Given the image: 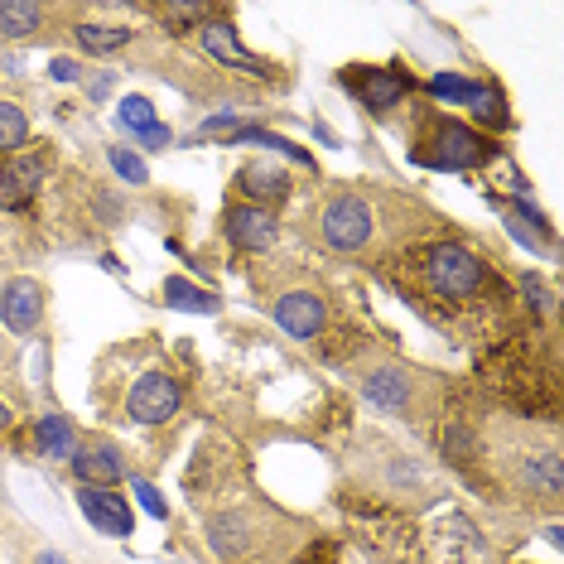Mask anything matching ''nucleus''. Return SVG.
Wrapping results in <instances>:
<instances>
[{
    "label": "nucleus",
    "mask_w": 564,
    "mask_h": 564,
    "mask_svg": "<svg viewBox=\"0 0 564 564\" xmlns=\"http://www.w3.org/2000/svg\"><path fill=\"white\" fill-rule=\"evenodd\" d=\"M78 507H83V517L93 521L101 535H117V541H126V535L135 531L131 507H126V497H117L111 487H78Z\"/></svg>",
    "instance_id": "14"
},
{
    "label": "nucleus",
    "mask_w": 564,
    "mask_h": 564,
    "mask_svg": "<svg viewBox=\"0 0 564 564\" xmlns=\"http://www.w3.org/2000/svg\"><path fill=\"white\" fill-rule=\"evenodd\" d=\"M107 164H111V170H117V174L126 178V184H135V188H140V184H145V178H150L145 160H140L131 145H107Z\"/></svg>",
    "instance_id": "28"
},
{
    "label": "nucleus",
    "mask_w": 564,
    "mask_h": 564,
    "mask_svg": "<svg viewBox=\"0 0 564 564\" xmlns=\"http://www.w3.org/2000/svg\"><path fill=\"white\" fill-rule=\"evenodd\" d=\"M164 304H170V310H184V314H217L223 310V300H217L213 290H198L194 280H184V275L164 280Z\"/></svg>",
    "instance_id": "21"
},
{
    "label": "nucleus",
    "mask_w": 564,
    "mask_h": 564,
    "mask_svg": "<svg viewBox=\"0 0 564 564\" xmlns=\"http://www.w3.org/2000/svg\"><path fill=\"white\" fill-rule=\"evenodd\" d=\"M464 111H473V117H478L482 126H497V131H502V126L511 121V117H507V101H502V93H497L492 83H478V87H473V97H468Z\"/></svg>",
    "instance_id": "26"
},
{
    "label": "nucleus",
    "mask_w": 564,
    "mask_h": 564,
    "mask_svg": "<svg viewBox=\"0 0 564 564\" xmlns=\"http://www.w3.org/2000/svg\"><path fill=\"white\" fill-rule=\"evenodd\" d=\"M482 381L487 391H497L511 410H521V415H560V381H555V367L541 362V352H535V343L525 338H507L497 343L492 352H487L482 362Z\"/></svg>",
    "instance_id": "1"
},
{
    "label": "nucleus",
    "mask_w": 564,
    "mask_h": 564,
    "mask_svg": "<svg viewBox=\"0 0 564 564\" xmlns=\"http://www.w3.org/2000/svg\"><path fill=\"white\" fill-rule=\"evenodd\" d=\"M324 318H328V304H324V294H314V290H290L275 300V324L285 328L290 338H318Z\"/></svg>",
    "instance_id": "12"
},
{
    "label": "nucleus",
    "mask_w": 564,
    "mask_h": 564,
    "mask_svg": "<svg viewBox=\"0 0 564 564\" xmlns=\"http://www.w3.org/2000/svg\"><path fill=\"white\" fill-rule=\"evenodd\" d=\"M223 232L237 251H265L275 241V213L251 208V203H232L223 213Z\"/></svg>",
    "instance_id": "13"
},
{
    "label": "nucleus",
    "mask_w": 564,
    "mask_h": 564,
    "mask_svg": "<svg viewBox=\"0 0 564 564\" xmlns=\"http://www.w3.org/2000/svg\"><path fill=\"white\" fill-rule=\"evenodd\" d=\"M208 550L227 564H247L261 550V521L251 511H217L208 517Z\"/></svg>",
    "instance_id": "7"
},
{
    "label": "nucleus",
    "mask_w": 564,
    "mask_h": 564,
    "mask_svg": "<svg viewBox=\"0 0 564 564\" xmlns=\"http://www.w3.org/2000/svg\"><path fill=\"white\" fill-rule=\"evenodd\" d=\"M367 401L371 405H381V410H405L410 405V377L401 367H381V371H371L367 377Z\"/></svg>",
    "instance_id": "20"
},
{
    "label": "nucleus",
    "mask_w": 564,
    "mask_h": 564,
    "mask_svg": "<svg viewBox=\"0 0 564 564\" xmlns=\"http://www.w3.org/2000/svg\"><path fill=\"white\" fill-rule=\"evenodd\" d=\"M521 478H525V487H531L535 497H545V502H560L564 482H560V454H555V448H541V454H525Z\"/></svg>",
    "instance_id": "19"
},
{
    "label": "nucleus",
    "mask_w": 564,
    "mask_h": 564,
    "mask_svg": "<svg viewBox=\"0 0 564 564\" xmlns=\"http://www.w3.org/2000/svg\"><path fill=\"white\" fill-rule=\"evenodd\" d=\"M318 227H324V241L333 251H362L371 241V208L357 194H338L328 198Z\"/></svg>",
    "instance_id": "6"
},
{
    "label": "nucleus",
    "mask_w": 564,
    "mask_h": 564,
    "mask_svg": "<svg viewBox=\"0 0 564 564\" xmlns=\"http://www.w3.org/2000/svg\"><path fill=\"white\" fill-rule=\"evenodd\" d=\"M343 507H348V517L367 531L371 545H381L395 560H420V531L395 507H387V502H357V497H343Z\"/></svg>",
    "instance_id": "4"
},
{
    "label": "nucleus",
    "mask_w": 564,
    "mask_h": 564,
    "mask_svg": "<svg viewBox=\"0 0 564 564\" xmlns=\"http://www.w3.org/2000/svg\"><path fill=\"white\" fill-rule=\"evenodd\" d=\"M521 294L535 304V314H550V304H555V294L545 290V280L535 275V271H531V275H521Z\"/></svg>",
    "instance_id": "32"
},
{
    "label": "nucleus",
    "mask_w": 564,
    "mask_h": 564,
    "mask_svg": "<svg viewBox=\"0 0 564 564\" xmlns=\"http://www.w3.org/2000/svg\"><path fill=\"white\" fill-rule=\"evenodd\" d=\"M440 448H444V458H448L454 468L473 473V468H478V458H482L478 425H473L468 415H448V420H444V430H440Z\"/></svg>",
    "instance_id": "18"
},
{
    "label": "nucleus",
    "mask_w": 564,
    "mask_h": 564,
    "mask_svg": "<svg viewBox=\"0 0 564 564\" xmlns=\"http://www.w3.org/2000/svg\"><path fill=\"white\" fill-rule=\"evenodd\" d=\"M473 87H478V83L464 78V73H434V78H430V93L444 97V101H458V107H468Z\"/></svg>",
    "instance_id": "29"
},
{
    "label": "nucleus",
    "mask_w": 564,
    "mask_h": 564,
    "mask_svg": "<svg viewBox=\"0 0 564 564\" xmlns=\"http://www.w3.org/2000/svg\"><path fill=\"white\" fill-rule=\"evenodd\" d=\"M343 87L362 101L367 111H391L410 93V78L395 68H343Z\"/></svg>",
    "instance_id": "10"
},
{
    "label": "nucleus",
    "mask_w": 564,
    "mask_h": 564,
    "mask_svg": "<svg viewBox=\"0 0 564 564\" xmlns=\"http://www.w3.org/2000/svg\"><path fill=\"white\" fill-rule=\"evenodd\" d=\"M48 73H54L58 83H83V63L78 58H54L48 63Z\"/></svg>",
    "instance_id": "34"
},
{
    "label": "nucleus",
    "mask_w": 564,
    "mask_h": 564,
    "mask_svg": "<svg viewBox=\"0 0 564 564\" xmlns=\"http://www.w3.org/2000/svg\"><path fill=\"white\" fill-rule=\"evenodd\" d=\"M44 174H48V155L44 150H30V155H10L6 164H0V208L20 213L30 208V198L44 188Z\"/></svg>",
    "instance_id": "9"
},
{
    "label": "nucleus",
    "mask_w": 564,
    "mask_h": 564,
    "mask_svg": "<svg viewBox=\"0 0 564 564\" xmlns=\"http://www.w3.org/2000/svg\"><path fill=\"white\" fill-rule=\"evenodd\" d=\"M44 24V6L30 0H0V40H30Z\"/></svg>",
    "instance_id": "23"
},
{
    "label": "nucleus",
    "mask_w": 564,
    "mask_h": 564,
    "mask_svg": "<svg viewBox=\"0 0 564 564\" xmlns=\"http://www.w3.org/2000/svg\"><path fill=\"white\" fill-rule=\"evenodd\" d=\"M135 497H140V507H145L155 521H170V507H164V497H160V487H155V482L135 478Z\"/></svg>",
    "instance_id": "31"
},
{
    "label": "nucleus",
    "mask_w": 564,
    "mask_h": 564,
    "mask_svg": "<svg viewBox=\"0 0 564 564\" xmlns=\"http://www.w3.org/2000/svg\"><path fill=\"white\" fill-rule=\"evenodd\" d=\"M410 155H415L425 170H478V164L497 160V145L492 135L473 131L464 121H444L434 117L425 126V135H415V145H410Z\"/></svg>",
    "instance_id": "3"
},
{
    "label": "nucleus",
    "mask_w": 564,
    "mask_h": 564,
    "mask_svg": "<svg viewBox=\"0 0 564 564\" xmlns=\"http://www.w3.org/2000/svg\"><path fill=\"white\" fill-rule=\"evenodd\" d=\"M24 140H30V121H24V111L15 101H0V160L20 155Z\"/></svg>",
    "instance_id": "25"
},
{
    "label": "nucleus",
    "mask_w": 564,
    "mask_h": 564,
    "mask_svg": "<svg viewBox=\"0 0 564 564\" xmlns=\"http://www.w3.org/2000/svg\"><path fill=\"white\" fill-rule=\"evenodd\" d=\"M237 188L247 194L251 208H265V213H271V208H280V203L290 198L294 184H290L285 170H275V164H247V170L237 174Z\"/></svg>",
    "instance_id": "16"
},
{
    "label": "nucleus",
    "mask_w": 564,
    "mask_h": 564,
    "mask_svg": "<svg viewBox=\"0 0 564 564\" xmlns=\"http://www.w3.org/2000/svg\"><path fill=\"white\" fill-rule=\"evenodd\" d=\"M30 564H68V560H63V555H54V550H40V555H34Z\"/></svg>",
    "instance_id": "36"
},
{
    "label": "nucleus",
    "mask_w": 564,
    "mask_h": 564,
    "mask_svg": "<svg viewBox=\"0 0 564 564\" xmlns=\"http://www.w3.org/2000/svg\"><path fill=\"white\" fill-rule=\"evenodd\" d=\"M155 15L170 24V30H188V24H208L217 10L213 6H198V0H184V6H155Z\"/></svg>",
    "instance_id": "27"
},
{
    "label": "nucleus",
    "mask_w": 564,
    "mask_h": 564,
    "mask_svg": "<svg viewBox=\"0 0 564 564\" xmlns=\"http://www.w3.org/2000/svg\"><path fill=\"white\" fill-rule=\"evenodd\" d=\"M140 145H145V150H164V145H170V126H145V131H140Z\"/></svg>",
    "instance_id": "35"
},
{
    "label": "nucleus",
    "mask_w": 564,
    "mask_h": 564,
    "mask_svg": "<svg viewBox=\"0 0 564 564\" xmlns=\"http://www.w3.org/2000/svg\"><path fill=\"white\" fill-rule=\"evenodd\" d=\"M117 117H121L126 131H135V135H140L145 126H155V107H150V97H126Z\"/></svg>",
    "instance_id": "30"
},
{
    "label": "nucleus",
    "mask_w": 564,
    "mask_h": 564,
    "mask_svg": "<svg viewBox=\"0 0 564 564\" xmlns=\"http://www.w3.org/2000/svg\"><path fill=\"white\" fill-rule=\"evenodd\" d=\"M294 564H338V541H314Z\"/></svg>",
    "instance_id": "33"
},
{
    "label": "nucleus",
    "mask_w": 564,
    "mask_h": 564,
    "mask_svg": "<svg viewBox=\"0 0 564 564\" xmlns=\"http://www.w3.org/2000/svg\"><path fill=\"white\" fill-rule=\"evenodd\" d=\"M415 261H420V280H425V290L434 294V300H444V304L482 300L487 285H497V280L487 275V265L468 247H458V241H430V247H420Z\"/></svg>",
    "instance_id": "2"
},
{
    "label": "nucleus",
    "mask_w": 564,
    "mask_h": 564,
    "mask_svg": "<svg viewBox=\"0 0 564 564\" xmlns=\"http://www.w3.org/2000/svg\"><path fill=\"white\" fill-rule=\"evenodd\" d=\"M73 40H78L83 54H117V48L131 44V30H121V24H78Z\"/></svg>",
    "instance_id": "24"
},
{
    "label": "nucleus",
    "mask_w": 564,
    "mask_h": 564,
    "mask_svg": "<svg viewBox=\"0 0 564 564\" xmlns=\"http://www.w3.org/2000/svg\"><path fill=\"white\" fill-rule=\"evenodd\" d=\"M203 48H208V54L223 63V68H237V73H251V78H265V73H271V63L265 58H256V54H247V48H241V40H237V30L227 20H208L203 24Z\"/></svg>",
    "instance_id": "15"
},
{
    "label": "nucleus",
    "mask_w": 564,
    "mask_h": 564,
    "mask_svg": "<svg viewBox=\"0 0 564 564\" xmlns=\"http://www.w3.org/2000/svg\"><path fill=\"white\" fill-rule=\"evenodd\" d=\"M73 478L83 487H117L126 478L121 454L111 444H87L83 454H73Z\"/></svg>",
    "instance_id": "17"
},
{
    "label": "nucleus",
    "mask_w": 564,
    "mask_h": 564,
    "mask_svg": "<svg viewBox=\"0 0 564 564\" xmlns=\"http://www.w3.org/2000/svg\"><path fill=\"white\" fill-rule=\"evenodd\" d=\"M0 324L15 333V338H30V333L44 324V290L34 285L30 275L10 280V285L0 290Z\"/></svg>",
    "instance_id": "11"
},
{
    "label": "nucleus",
    "mask_w": 564,
    "mask_h": 564,
    "mask_svg": "<svg viewBox=\"0 0 564 564\" xmlns=\"http://www.w3.org/2000/svg\"><path fill=\"white\" fill-rule=\"evenodd\" d=\"M34 448H40L44 458H54V464H68L73 458V420L68 415H44L40 425H34Z\"/></svg>",
    "instance_id": "22"
},
{
    "label": "nucleus",
    "mask_w": 564,
    "mask_h": 564,
    "mask_svg": "<svg viewBox=\"0 0 564 564\" xmlns=\"http://www.w3.org/2000/svg\"><path fill=\"white\" fill-rule=\"evenodd\" d=\"M178 401H184V387H178L170 371H145L131 387V395H126V415L135 425H164L178 410Z\"/></svg>",
    "instance_id": "8"
},
{
    "label": "nucleus",
    "mask_w": 564,
    "mask_h": 564,
    "mask_svg": "<svg viewBox=\"0 0 564 564\" xmlns=\"http://www.w3.org/2000/svg\"><path fill=\"white\" fill-rule=\"evenodd\" d=\"M6 430H10V405L0 401V434H6Z\"/></svg>",
    "instance_id": "37"
},
{
    "label": "nucleus",
    "mask_w": 564,
    "mask_h": 564,
    "mask_svg": "<svg viewBox=\"0 0 564 564\" xmlns=\"http://www.w3.org/2000/svg\"><path fill=\"white\" fill-rule=\"evenodd\" d=\"M430 564H492V550L478 525L464 511H454L430 531Z\"/></svg>",
    "instance_id": "5"
}]
</instances>
